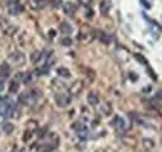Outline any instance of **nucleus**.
Instances as JSON below:
<instances>
[{"mask_svg": "<svg viewBox=\"0 0 162 152\" xmlns=\"http://www.w3.org/2000/svg\"><path fill=\"white\" fill-rule=\"evenodd\" d=\"M72 129L79 132V131H81V130H85L86 127H85V125H84V123H81V122H75V123L72 125Z\"/></svg>", "mask_w": 162, "mask_h": 152, "instance_id": "obj_19", "label": "nucleus"}, {"mask_svg": "<svg viewBox=\"0 0 162 152\" xmlns=\"http://www.w3.org/2000/svg\"><path fill=\"white\" fill-rule=\"evenodd\" d=\"M23 9H24V8H23V5L19 2H15L11 5H9V13L11 15H19L23 11Z\"/></svg>", "mask_w": 162, "mask_h": 152, "instance_id": "obj_6", "label": "nucleus"}, {"mask_svg": "<svg viewBox=\"0 0 162 152\" xmlns=\"http://www.w3.org/2000/svg\"><path fill=\"white\" fill-rule=\"evenodd\" d=\"M86 16H87V18H91V16H92V10H87Z\"/></svg>", "mask_w": 162, "mask_h": 152, "instance_id": "obj_32", "label": "nucleus"}, {"mask_svg": "<svg viewBox=\"0 0 162 152\" xmlns=\"http://www.w3.org/2000/svg\"><path fill=\"white\" fill-rule=\"evenodd\" d=\"M156 97H157V99H160V100H162V90L157 91V94H156Z\"/></svg>", "mask_w": 162, "mask_h": 152, "instance_id": "obj_29", "label": "nucleus"}, {"mask_svg": "<svg viewBox=\"0 0 162 152\" xmlns=\"http://www.w3.org/2000/svg\"><path fill=\"white\" fill-rule=\"evenodd\" d=\"M19 87H20L19 81L13 80V81L10 82V86H9V91H10V94H15V92H18V91H19Z\"/></svg>", "mask_w": 162, "mask_h": 152, "instance_id": "obj_13", "label": "nucleus"}, {"mask_svg": "<svg viewBox=\"0 0 162 152\" xmlns=\"http://www.w3.org/2000/svg\"><path fill=\"white\" fill-rule=\"evenodd\" d=\"M2 130L5 132V133H11L13 131H14V125L11 123V122H4L3 125H2Z\"/></svg>", "mask_w": 162, "mask_h": 152, "instance_id": "obj_12", "label": "nucleus"}, {"mask_svg": "<svg viewBox=\"0 0 162 152\" xmlns=\"http://www.w3.org/2000/svg\"><path fill=\"white\" fill-rule=\"evenodd\" d=\"M102 112H104V115H110L111 114V106H110L109 104H105L104 106H102Z\"/></svg>", "mask_w": 162, "mask_h": 152, "instance_id": "obj_21", "label": "nucleus"}, {"mask_svg": "<svg viewBox=\"0 0 162 152\" xmlns=\"http://www.w3.org/2000/svg\"><path fill=\"white\" fill-rule=\"evenodd\" d=\"M63 4V0H53V5L55 6V8H59Z\"/></svg>", "mask_w": 162, "mask_h": 152, "instance_id": "obj_26", "label": "nucleus"}, {"mask_svg": "<svg viewBox=\"0 0 162 152\" xmlns=\"http://www.w3.org/2000/svg\"><path fill=\"white\" fill-rule=\"evenodd\" d=\"M135 57H136V60L140 61L142 65H148L147 60H146V59H145V56H142L141 54H135Z\"/></svg>", "mask_w": 162, "mask_h": 152, "instance_id": "obj_18", "label": "nucleus"}, {"mask_svg": "<svg viewBox=\"0 0 162 152\" xmlns=\"http://www.w3.org/2000/svg\"><path fill=\"white\" fill-rule=\"evenodd\" d=\"M110 8H111V4H110V2H102L100 4V11L101 14H104V15H107L109 11H110Z\"/></svg>", "mask_w": 162, "mask_h": 152, "instance_id": "obj_11", "label": "nucleus"}, {"mask_svg": "<svg viewBox=\"0 0 162 152\" xmlns=\"http://www.w3.org/2000/svg\"><path fill=\"white\" fill-rule=\"evenodd\" d=\"M112 126H114L115 129H117V130H125L126 129L125 121L121 119V117H118V116H116L115 120L112 121Z\"/></svg>", "mask_w": 162, "mask_h": 152, "instance_id": "obj_8", "label": "nucleus"}, {"mask_svg": "<svg viewBox=\"0 0 162 152\" xmlns=\"http://www.w3.org/2000/svg\"><path fill=\"white\" fill-rule=\"evenodd\" d=\"M100 40H101V43H104V44H110L111 38H110L107 34H101V35H100Z\"/></svg>", "mask_w": 162, "mask_h": 152, "instance_id": "obj_17", "label": "nucleus"}, {"mask_svg": "<svg viewBox=\"0 0 162 152\" xmlns=\"http://www.w3.org/2000/svg\"><path fill=\"white\" fill-rule=\"evenodd\" d=\"M55 102L59 107H66L71 102V96L66 92H57L55 94Z\"/></svg>", "mask_w": 162, "mask_h": 152, "instance_id": "obj_2", "label": "nucleus"}, {"mask_svg": "<svg viewBox=\"0 0 162 152\" xmlns=\"http://www.w3.org/2000/svg\"><path fill=\"white\" fill-rule=\"evenodd\" d=\"M56 72L59 76H61V78H70V71H69V69H66V67H59Z\"/></svg>", "mask_w": 162, "mask_h": 152, "instance_id": "obj_14", "label": "nucleus"}, {"mask_svg": "<svg viewBox=\"0 0 162 152\" xmlns=\"http://www.w3.org/2000/svg\"><path fill=\"white\" fill-rule=\"evenodd\" d=\"M143 146H145V148H152L153 146H155V143H153L152 140L145 138V140H143Z\"/></svg>", "mask_w": 162, "mask_h": 152, "instance_id": "obj_20", "label": "nucleus"}, {"mask_svg": "<svg viewBox=\"0 0 162 152\" xmlns=\"http://www.w3.org/2000/svg\"><path fill=\"white\" fill-rule=\"evenodd\" d=\"M56 35V31H54V30H50V36L53 38V36H55Z\"/></svg>", "mask_w": 162, "mask_h": 152, "instance_id": "obj_31", "label": "nucleus"}, {"mask_svg": "<svg viewBox=\"0 0 162 152\" xmlns=\"http://www.w3.org/2000/svg\"><path fill=\"white\" fill-rule=\"evenodd\" d=\"M87 102L90 104V105H92V106H95V105H97L99 104V95L96 94V92H90V94L87 95Z\"/></svg>", "mask_w": 162, "mask_h": 152, "instance_id": "obj_9", "label": "nucleus"}, {"mask_svg": "<svg viewBox=\"0 0 162 152\" xmlns=\"http://www.w3.org/2000/svg\"><path fill=\"white\" fill-rule=\"evenodd\" d=\"M41 56H42V54H41L40 51H34V53L31 54V56H30V60H31L32 64H36V62L40 61Z\"/></svg>", "mask_w": 162, "mask_h": 152, "instance_id": "obj_15", "label": "nucleus"}, {"mask_svg": "<svg viewBox=\"0 0 162 152\" xmlns=\"http://www.w3.org/2000/svg\"><path fill=\"white\" fill-rule=\"evenodd\" d=\"M53 86L56 87V89H65V85L61 82V81H57V80H54L53 81Z\"/></svg>", "mask_w": 162, "mask_h": 152, "instance_id": "obj_22", "label": "nucleus"}, {"mask_svg": "<svg viewBox=\"0 0 162 152\" xmlns=\"http://www.w3.org/2000/svg\"><path fill=\"white\" fill-rule=\"evenodd\" d=\"M75 11H76V5H75L74 3L67 2V3L64 4V13H65L66 15L72 16V15L75 14Z\"/></svg>", "mask_w": 162, "mask_h": 152, "instance_id": "obj_7", "label": "nucleus"}, {"mask_svg": "<svg viewBox=\"0 0 162 152\" xmlns=\"http://www.w3.org/2000/svg\"><path fill=\"white\" fill-rule=\"evenodd\" d=\"M31 135H32V133H31L30 131H26V132H25V135L23 136V140H24V141H28V140H30Z\"/></svg>", "mask_w": 162, "mask_h": 152, "instance_id": "obj_25", "label": "nucleus"}, {"mask_svg": "<svg viewBox=\"0 0 162 152\" xmlns=\"http://www.w3.org/2000/svg\"><path fill=\"white\" fill-rule=\"evenodd\" d=\"M60 31L63 34H65V35H69V34L72 32V26H71L69 23H63L60 25Z\"/></svg>", "mask_w": 162, "mask_h": 152, "instance_id": "obj_10", "label": "nucleus"}, {"mask_svg": "<svg viewBox=\"0 0 162 152\" xmlns=\"http://www.w3.org/2000/svg\"><path fill=\"white\" fill-rule=\"evenodd\" d=\"M79 2H80L82 5H87V4H90L91 0H79Z\"/></svg>", "mask_w": 162, "mask_h": 152, "instance_id": "obj_28", "label": "nucleus"}, {"mask_svg": "<svg viewBox=\"0 0 162 152\" xmlns=\"http://www.w3.org/2000/svg\"><path fill=\"white\" fill-rule=\"evenodd\" d=\"M61 43H63V45H64V46H70V45L72 44V40H71L70 38H67V36H66V38H64V39H63Z\"/></svg>", "mask_w": 162, "mask_h": 152, "instance_id": "obj_23", "label": "nucleus"}, {"mask_svg": "<svg viewBox=\"0 0 162 152\" xmlns=\"http://www.w3.org/2000/svg\"><path fill=\"white\" fill-rule=\"evenodd\" d=\"M41 96V91L38 90V89H34L31 91H28V92H23L19 96V104L21 105H25V106H30L32 104H35L38 99Z\"/></svg>", "mask_w": 162, "mask_h": 152, "instance_id": "obj_1", "label": "nucleus"}, {"mask_svg": "<svg viewBox=\"0 0 162 152\" xmlns=\"http://www.w3.org/2000/svg\"><path fill=\"white\" fill-rule=\"evenodd\" d=\"M10 71H11V70H10L9 64H6V62L2 64V66H0V80L5 81V80L10 76Z\"/></svg>", "mask_w": 162, "mask_h": 152, "instance_id": "obj_3", "label": "nucleus"}, {"mask_svg": "<svg viewBox=\"0 0 162 152\" xmlns=\"http://www.w3.org/2000/svg\"><path fill=\"white\" fill-rule=\"evenodd\" d=\"M82 89H84V84H82V81H75L72 85L70 86L69 91H70V94H71V95H79L80 92L82 91Z\"/></svg>", "mask_w": 162, "mask_h": 152, "instance_id": "obj_5", "label": "nucleus"}, {"mask_svg": "<svg viewBox=\"0 0 162 152\" xmlns=\"http://www.w3.org/2000/svg\"><path fill=\"white\" fill-rule=\"evenodd\" d=\"M3 90H4V81L0 80V92H2Z\"/></svg>", "mask_w": 162, "mask_h": 152, "instance_id": "obj_30", "label": "nucleus"}, {"mask_svg": "<svg viewBox=\"0 0 162 152\" xmlns=\"http://www.w3.org/2000/svg\"><path fill=\"white\" fill-rule=\"evenodd\" d=\"M9 59H10V60H11L15 65H18V66H20V65H23V64L25 62V56H24L21 53H13V54L9 56Z\"/></svg>", "mask_w": 162, "mask_h": 152, "instance_id": "obj_4", "label": "nucleus"}, {"mask_svg": "<svg viewBox=\"0 0 162 152\" xmlns=\"http://www.w3.org/2000/svg\"><path fill=\"white\" fill-rule=\"evenodd\" d=\"M34 2H35V4H38L36 6H39V8H42V6H45V5H46L47 0H34Z\"/></svg>", "mask_w": 162, "mask_h": 152, "instance_id": "obj_24", "label": "nucleus"}, {"mask_svg": "<svg viewBox=\"0 0 162 152\" xmlns=\"http://www.w3.org/2000/svg\"><path fill=\"white\" fill-rule=\"evenodd\" d=\"M15 2H18V0H5V4L9 6V5H11L13 3H15Z\"/></svg>", "mask_w": 162, "mask_h": 152, "instance_id": "obj_27", "label": "nucleus"}, {"mask_svg": "<svg viewBox=\"0 0 162 152\" xmlns=\"http://www.w3.org/2000/svg\"><path fill=\"white\" fill-rule=\"evenodd\" d=\"M21 81L24 84H29L31 81V74L30 72H21Z\"/></svg>", "mask_w": 162, "mask_h": 152, "instance_id": "obj_16", "label": "nucleus"}]
</instances>
